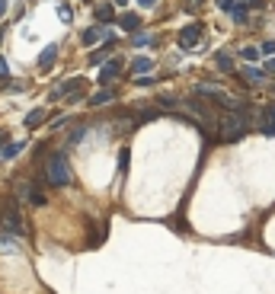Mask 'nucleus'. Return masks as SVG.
I'll return each mask as SVG.
<instances>
[{"instance_id":"obj_1","label":"nucleus","mask_w":275,"mask_h":294,"mask_svg":"<svg viewBox=\"0 0 275 294\" xmlns=\"http://www.w3.org/2000/svg\"><path fill=\"white\" fill-rule=\"evenodd\" d=\"M218 128H221V141H227V144L240 141V137L250 131V112H246V102L240 109H230L227 115H221Z\"/></svg>"},{"instance_id":"obj_2","label":"nucleus","mask_w":275,"mask_h":294,"mask_svg":"<svg viewBox=\"0 0 275 294\" xmlns=\"http://www.w3.org/2000/svg\"><path fill=\"white\" fill-rule=\"evenodd\" d=\"M45 183L55 186V189H64L71 186V170H67V154L58 151L48 157V167H45Z\"/></svg>"},{"instance_id":"obj_3","label":"nucleus","mask_w":275,"mask_h":294,"mask_svg":"<svg viewBox=\"0 0 275 294\" xmlns=\"http://www.w3.org/2000/svg\"><path fill=\"white\" fill-rule=\"evenodd\" d=\"M202 36H205V26L202 23H189L186 29L179 32V45H183V48H195Z\"/></svg>"},{"instance_id":"obj_4","label":"nucleus","mask_w":275,"mask_h":294,"mask_svg":"<svg viewBox=\"0 0 275 294\" xmlns=\"http://www.w3.org/2000/svg\"><path fill=\"white\" fill-rule=\"evenodd\" d=\"M4 224H7V230H13V233H23V230H26V224H23V218H20V211H16V202H10Z\"/></svg>"},{"instance_id":"obj_5","label":"nucleus","mask_w":275,"mask_h":294,"mask_svg":"<svg viewBox=\"0 0 275 294\" xmlns=\"http://www.w3.org/2000/svg\"><path fill=\"white\" fill-rule=\"evenodd\" d=\"M262 134H269V137H275V102L272 106H265L262 109Z\"/></svg>"},{"instance_id":"obj_6","label":"nucleus","mask_w":275,"mask_h":294,"mask_svg":"<svg viewBox=\"0 0 275 294\" xmlns=\"http://www.w3.org/2000/svg\"><path fill=\"white\" fill-rule=\"evenodd\" d=\"M118 74H122V61L115 58V61H109V64L99 71V83H109V80H115Z\"/></svg>"},{"instance_id":"obj_7","label":"nucleus","mask_w":275,"mask_h":294,"mask_svg":"<svg viewBox=\"0 0 275 294\" xmlns=\"http://www.w3.org/2000/svg\"><path fill=\"white\" fill-rule=\"evenodd\" d=\"M55 58H58V45H48L45 51L39 55V67L42 71H48V67H55Z\"/></svg>"},{"instance_id":"obj_8","label":"nucleus","mask_w":275,"mask_h":294,"mask_svg":"<svg viewBox=\"0 0 275 294\" xmlns=\"http://www.w3.org/2000/svg\"><path fill=\"white\" fill-rule=\"evenodd\" d=\"M214 64H218V71H224V74L234 71V58H230L227 51H218V55H214Z\"/></svg>"},{"instance_id":"obj_9","label":"nucleus","mask_w":275,"mask_h":294,"mask_svg":"<svg viewBox=\"0 0 275 294\" xmlns=\"http://www.w3.org/2000/svg\"><path fill=\"white\" fill-rule=\"evenodd\" d=\"M45 122V109H32L29 115H26V128H39Z\"/></svg>"},{"instance_id":"obj_10","label":"nucleus","mask_w":275,"mask_h":294,"mask_svg":"<svg viewBox=\"0 0 275 294\" xmlns=\"http://www.w3.org/2000/svg\"><path fill=\"white\" fill-rule=\"evenodd\" d=\"M99 39H106V29H87V32H83V45H96V42Z\"/></svg>"},{"instance_id":"obj_11","label":"nucleus","mask_w":275,"mask_h":294,"mask_svg":"<svg viewBox=\"0 0 275 294\" xmlns=\"http://www.w3.org/2000/svg\"><path fill=\"white\" fill-rule=\"evenodd\" d=\"M246 13H250V10H246V4H234V7H230V16H234V23H240V26L250 20Z\"/></svg>"},{"instance_id":"obj_12","label":"nucleus","mask_w":275,"mask_h":294,"mask_svg":"<svg viewBox=\"0 0 275 294\" xmlns=\"http://www.w3.org/2000/svg\"><path fill=\"white\" fill-rule=\"evenodd\" d=\"M23 147H26V141H16V144H4V147H0V157H7V160H10V157H16V154L23 151Z\"/></svg>"},{"instance_id":"obj_13","label":"nucleus","mask_w":275,"mask_h":294,"mask_svg":"<svg viewBox=\"0 0 275 294\" xmlns=\"http://www.w3.org/2000/svg\"><path fill=\"white\" fill-rule=\"evenodd\" d=\"M112 99H115V90H99L96 96H90L93 106H102V102H112Z\"/></svg>"},{"instance_id":"obj_14","label":"nucleus","mask_w":275,"mask_h":294,"mask_svg":"<svg viewBox=\"0 0 275 294\" xmlns=\"http://www.w3.org/2000/svg\"><path fill=\"white\" fill-rule=\"evenodd\" d=\"M151 67H154V61H151V58H134V64H131V71H134V74H148V71H151Z\"/></svg>"},{"instance_id":"obj_15","label":"nucleus","mask_w":275,"mask_h":294,"mask_svg":"<svg viewBox=\"0 0 275 294\" xmlns=\"http://www.w3.org/2000/svg\"><path fill=\"white\" fill-rule=\"evenodd\" d=\"M243 77H246L250 83H259V80H265V74H262V71H256V67H243Z\"/></svg>"},{"instance_id":"obj_16","label":"nucleus","mask_w":275,"mask_h":294,"mask_svg":"<svg viewBox=\"0 0 275 294\" xmlns=\"http://www.w3.org/2000/svg\"><path fill=\"white\" fill-rule=\"evenodd\" d=\"M128 160H131V154H128V147L118 151V173H128Z\"/></svg>"},{"instance_id":"obj_17","label":"nucleus","mask_w":275,"mask_h":294,"mask_svg":"<svg viewBox=\"0 0 275 294\" xmlns=\"http://www.w3.org/2000/svg\"><path fill=\"white\" fill-rule=\"evenodd\" d=\"M138 26H141V20H138L134 13H131V16H122V29H128V32H134Z\"/></svg>"},{"instance_id":"obj_18","label":"nucleus","mask_w":275,"mask_h":294,"mask_svg":"<svg viewBox=\"0 0 275 294\" xmlns=\"http://www.w3.org/2000/svg\"><path fill=\"white\" fill-rule=\"evenodd\" d=\"M83 134H87V125H80L77 131H71V137H67V144H80V141H83Z\"/></svg>"},{"instance_id":"obj_19","label":"nucleus","mask_w":275,"mask_h":294,"mask_svg":"<svg viewBox=\"0 0 275 294\" xmlns=\"http://www.w3.org/2000/svg\"><path fill=\"white\" fill-rule=\"evenodd\" d=\"M154 118H160V112L157 109H144L141 115H138V122H154Z\"/></svg>"},{"instance_id":"obj_20","label":"nucleus","mask_w":275,"mask_h":294,"mask_svg":"<svg viewBox=\"0 0 275 294\" xmlns=\"http://www.w3.org/2000/svg\"><path fill=\"white\" fill-rule=\"evenodd\" d=\"M240 55H243V61H256V58H259V48H243V51H240Z\"/></svg>"},{"instance_id":"obj_21","label":"nucleus","mask_w":275,"mask_h":294,"mask_svg":"<svg viewBox=\"0 0 275 294\" xmlns=\"http://www.w3.org/2000/svg\"><path fill=\"white\" fill-rule=\"evenodd\" d=\"M131 42H134V45H151V42H154V36H148V32H138V36H134Z\"/></svg>"},{"instance_id":"obj_22","label":"nucleus","mask_w":275,"mask_h":294,"mask_svg":"<svg viewBox=\"0 0 275 294\" xmlns=\"http://www.w3.org/2000/svg\"><path fill=\"white\" fill-rule=\"evenodd\" d=\"M96 20H99V23H109V20H112V10H109V7H99V10H96Z\"/></svg>"},{"instance_id":"obj_23","label":"nucleus","mask_w":275,"mask_h":294,"mask_svg":"<svg viewBox=\"0 0 275 294\" xmlns=\"http://www.w3.org/2000/svg\"><path fill=\"white\" fill-rule=\"evenodd\" d=\"M16 243H13V237H7V233H4V237H0V249H13Z\"/></svg>"},{"instance_id":"obj_24","label":"nucleus","mask_w":275,"mask_h":294,"mask_svg":"<svg viewBox=\"0 0 275 294\" xmlns=\"http://www.w3.org/2000/svg\"><path fill=\"white\" fill-rule=\"evenodd\" d=\"M7 77H10V67H7L4 58H0V80H7Z\"/></svg>"},{"instance_id":"obj_25","label":"nucleus","mask_w":275,"mask_h":294,"mask_svg":"<svg viewBox=\"0 0 275 294\" xmlns=\"http://www.w3.org/2000/svg\"><path fill=\"white\" fill-rule=\"evenodd\" d=\"M102 61H106V51H96V55L90 58V64H102Z\"/></svg>"},{"instance_id":"obj_26","label":"nucleus","mask_w":275,"mask_h":294,"mask_svg":"<svg viewBox=\"0 0 275 294\" xmlns=\"http://www.w3.org/2000/svg\"><path fill=\"white\" fill-rule=\"evenodd\" d=\"M262 55H275V42H265V45H262Z\"/></svg>"},{"instance_id":"obj_27","label":"nucleus","mask_w":275,"mask_h":294,"mask_svg":"<svg viewBox=\"0 0 275 294\" xmlns=\"http://www.w3.org/2000/svg\"><path fill=\"white\" fill-rule=\"evenodd\" d=\"M218 7H221V10H230V7H234V0H218Z\"/></svg>"},{"instance_id":"obj_28","label":"nucleus","mask_w":275,"mask_h":294,"mask_svg":"<svg viewBox=\"0 0 275 294\" xmlns=\"http://www.w3.org/2000/svg\"><path fill=\"white\" fill-rule=\"evenodd\" d=\"M265 71H269V74H275V58H269V61H265Z\"/></svg>"},{"instance_id":"obj_29","label":"nucleus","mask_w":275,"mask_h":294,"mask_svg":"<svg viewBox=\"0 0 275 294\" xmlns=\"http://www.w3.org/2000/svg\"><path fill=\"white\" fill-rule=\"evenodd\" d=\"M7 137H10V134H7L4 128H0V147H4V141H7Z\"/></svg>"},{"instance_id":"obj_30","label":"nucleus","mask_w":275,"mask_h":294,"mask_svg":"<svg viewBox=\"0 0 275 294\" xmlns=\"http://www.w3.org/2000/svg\"><path fill=\"white\" fill-rule=\"evenodd\" d=\"M7 13V0H0V16H4Z\"/></svg>"},{"instance_id":"obj_31","label":"nucleus","mask_w":275,"mask_h":294,"mask_svg":"<svg viewBox=\"0 0 275 294\" xmlns=\"http://www.w3.org/2000/svg\"><path fill=\"white\" fill-rule=\"evenodd\" d=\"M115 4H128V0H115Z\"/></svg>"}]
</instances>
